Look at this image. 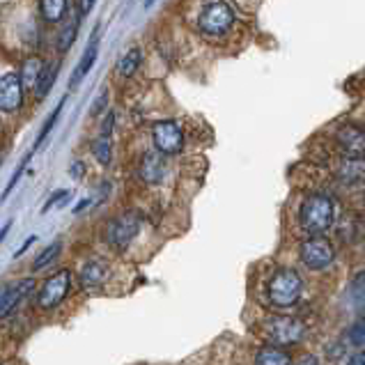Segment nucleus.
<instances>
[{
  "instance_id": "nucleus-1",
  "label": "nucleus",
  "mask_w": 365,
  "mask_h": 365,
  "mask_svg": "<svg viewBox=\"0 0 365 365\" xmlns=\"http://www.w3.org/2000/svg\"><path fill=\"white\" fill-rule=\"evenodd\" d=\"M335 221V203L326 193H310L299 207V223L310 237L324 234Z\"/></svg>"
},
{
  "instance_id": "nucleus-2",
  "label": "nucleus",
  "mask_w": 365,
  "mask_h": 365,
  "mask_svg": "<svg viewBox=\"0 0 365 365\" xmlns=\"http://www.w3.org/2000/svg\"><path fill=\"white\" fill-rule=\"evenodd\" d=\"M301 289H304V282L294 269H280L269 280V299L278 308L294 306L301 297Z\"/></svg>"
},
{
  "instance_id": "nucleus-3",
  "label": "nucleus",
  "mask_w": 365,
  "mask_h": 365,
  "mask_svg": "<svg viewBox=\"0 0 365 365\" xmlns=\"http://www.w3.org/2000/svg\"><path fill=\"white\" fill-rule=\"evenodd\" d=\"M262 331L267 335V340H271L276 347H289L297 345L306 333V326L301 324V319L297 317H285V315H276L269 317L267 322L262 324Z\"/></svg>"
},
{
  "instance_id": "nucleus-4",
  "label": "nucleus",
  "mask_w": 365,
  "mask_h": 365,
  "mask_svg": "<svg viewBox=\"0 0 365 365\" xmlns=\"http://www.w3.org/2000/svg\"><path fill=\"white\" fill-rule=\"evenodd\" d=\"M237 12L227 0H214L200 14V30L205 35H223L234 25Z\"/></svg>"
},
{
  "instance_id": "nucleus-5",
  "label": "nucleus",
  "mask_w": 365,
  "mask_h": 365,
  "mask_svg": "<svg viewBox=\"0 0 365 365\" xmlns=\"http://www.w3.org/2000/svg\"><path fill=\"white\" fill-rule=\"evenodd\" d=\"M140 230V216L136 212H122L106 225V241L111 249L124 251Z\"/></svg>"
},
{
  "instance_id": "nucleus-6",
  "label": "nucleus",
  "mask_w": 365,
  "mask_h": 365,
  "mask_svg": "<svg viewBox=\"0 0 365 365\" xmlns=\"http://www.w3.org/2000/svg\"><path fill=\"white\" fill-rule=\"evenodd\" d=\"M299 258L310 271H322V269L331 267V264H333L335 251H333V244L319 234V237H310V239H306L304 244H301Z\"/></svg>"
},
{
  "instance_id": "nucleus-7",
  "label": "nucleus",
  "mask_w": 365,
  "mask_h": 365,
  "mask_svg": "<svg viewBox=\"0 0 365 365\" xmlns=\"http://www.w3.org/2000/svg\"><path fill=\"white\" fill-rule=\"evenodd\" d=\"M152 140L154 148L163 157H175L184 150V133L175 120H161L152 126Z\"/></svg>"
},
{
  "instance_id": "nucleus-8",
  "label": "nucleus",
  "mask_w": 365,
  "mask_h": 365,
  "mask_svg": "<svg viewBox=\"0 0 365 365\" xmlns=\"http://www.w3.org/2000/svg\"><path fill=\"white\" fill-rule=\"evenodd\" d=\"M71 285V273L67 269L58 271L56 276H51L44 287L40 289V297H37V304L42 310H51V308H58L62 301H65L67 292Z\"/></svg>"
},
{
  "instance_id": "nucleus-9",
  "label": "nucleus",
  "mask_w": 365,
  "mask_h": 365,
  "mask_svg": "<svg viewBox=\"0 0 365 365\" xmlns=\"http://www.w3.org/2000/svg\"><path fill=\"white\" fill-rule=\"evenodd\" d=\"M335 143L347 159H363L365 133L359 124H345L335 131Z\"/></svg>"
},
{
  "instance_id": "nucleus-10",
  "label": "nucleus",
  "mask_w": 365,
  "mask_h": 365,
  "mask_svg": "<svg viewBox=\"0 0 365 365\" xmlns=\"http://www.w3.org/2000/svg\"><path fill=\"white\" fill-rule=\"evenodd\" d=\"M23 104V85L16 71H10L0 78V111L14 113L19 111Z\"/></svg>"
},
{
  "instance_id": "nucleus-11",
  "label": "nucleus",
  "mask_w": 365,
  "mask_h": 365,
  "mask_svg": "<svg viewBox=\"0 0 365 365\" xmlns=\"http://www.w3.org/2000/svg\"><path fill=\"white\" fill-rule=\"evenodd\" d=\"M166 159H163V154L159 152H145L140 161H138V175L145 184H161L163 179H166Z\"/></svg>"
},
{
  "instance_id": "nucleus-12",
  "label": "nucleus",
  "mask_w": 365,
  "mask_h": 365,
  "mask_svg": "<svg viewBox=\"0 0 365 365\" xmlns=\"http://www.w3.org/2000/svg\"><path fill=\"white\" fill-rule=\"evenodd\" d=\"M32 287H35L32 278H23L19 282H14V285H3V289H0V317L10 315L16 308V304H19L25 294H30Z\"/></svg>"
},
{
  "instance_id": "nucleus-13",
  "label": "nucleus",
  "mask_w": 365,
  "mask_h": 365,
  "mask_svg": "<svg viewBox=\"0 0 365 365\" xmlns=\"http://www.w3.org/2000/svg\"><path fill=\"white\" fill-rule=\"evenodd\" d=\"M106 278H108V267L102 260H90L83 264V269H80V285H83L85 289L102 287Z\"/></svg>"
},
{
  "instance_id": "nucleus-14",
  "label": "nucleus",
  "mask_w": 365,
  "mask_h": 365,
  "mask_svg": "<svg viewBox=\"0 0 365 365\" xmlns=\"http://www.w3.org/2000/svg\"><path fill=\"white\" fill-rule=\"evenodd\" d=\"M97 56H99V37L95 35L92 40H90V44H88V49H85V53H83V58H80V62L76 65V71L74 74H71V80H69V85L71 88H76L80 80H83L88 74H90V69L95 67V62H97Z\"/></svg>"
},
{
  "instance_id": "nucleus-15",
  "label": "nucleus",
  "mask_w": 365,
  "mask_h": 365,
  "mask_svg": "<svg viewBox=\"0 0 365 365\" xmlns=\"http://www.w3.org/2000/svg\"><path fill=\"white\" fill-rule=\"evenodd\" d=\"M58 71H60V65L56 60H49V62H44L42 69H40V76L37 80H35V97L37 99H44L47 97L51 90H53V83H56V76H58Z\"/></svg>"
},
{
  "instance_id": "nucleus-16",
  "label": "nucleus",
  "mask_w": 365,
  "mask_h": 365,
  "mask_svg": "<svg viewBox=\"0 0 365 365\" xmlns=\"http://www.w3.org/2000/svg\"><path fill=\"white\" fill-rule=\"evenodd\" d=\"M69 0H42L40 3V14L47 23H58L65 19Z\"/></svg>"
},
{
  "instance_id": "nucleus-17",
  "label": "nucleus",
  "mask_w": 365,
  "mask_h": 365,
  "mask_svg": "<svg viewBox=\"0 0 365 365\" xmlns=\"http://www.w3.org/2000/svg\"><path fill=\"white\" fill-rule=\"evenodd\" d=\"M255 365H292V359L285 349L271 345V347H264V349L258 352V356H255Z\"/></svg>"
},
{
  "instance_id": "nucleus-18",
  "label": "nucleus",
  "mask_w": 365,
  "mask_h": 365,
  "mask_svg": "<svg viewBox=\"0 0 365 365\" xmlns=\"http://www.w3.org/2000/svg\"><path fill=\"white\" fill-rule=\"evenodd\" d=\"M143 62V53L140 49H129L124 53V56L120 58V62H117V74H120L122 78H131L136 71H138Z\"/></svg>"
},
{
  "instance_id": "nucleus-19",
  "label": "nucleus",
  "mask_w": 365,
  "mask_h": 365,
  "mask_svg": "<svg viewBox=\"0 0 365 365\" xmlns=\"http://www.w3.org/2000/svg\"><path fill=\"white\" fill-rule=\"evenodd\" d=\"M42 65H44V60H42V58H37V56H32V58H28V60L23 62L21 74H19L23 90L35 85V80H37V76H40V69H42Z\"/></svg>"
},
{
  "instance_id": "nucleus-20",
  "label": "nucleus",
  "mask_w": 365,
  "mask_h": 365,
  "mask_svg": "<svg viewBox=\"0 0 365 365\" xmlns=\"http://www.w3.org/2000/svg\"><path fill=\"white\" fill-rule=\"evenodd\" d=\"M95 159L102 163V166H108L113 157V143H111V133H99V138L92 145Z\"/></svg>"
},
{
  "instance_id": "nucleus-21",
  "label": "nucleus",
  "mask_w": 365,
  "mask_h": 365,
  "mask_svg": "<svg viewBox=\"0 0 365 365\" xmlns=\"http://www.w3.org/2000/svg\"><path fill=\"white\" fill-rule=\"evenodd\" d=\"M340 177L349 181V184H359V181H363V159H347Z\"/></svg>"
},
{
  "instance_id": "nucleus-22",
  "label": "nucleus",
  "mask_w": 365,
  "mask_h": 365,
  "mask_svg": "<svg viewBox=\"0 0 365 365\" xmlns=\"http://www.w3.org/2000/svg\"><path fill=\"white\" fill-rule=\"evenodd\" d=\"M60 241H53V244H49L47 249H44L42 253H40V258L32 262V269L35 271H40V269H44V267H49V264L58 258V253H60Z\"/></svg>"
},
{
  "instance_id": "nucleus-23",
  "label": "nucleus",
  "mask_w": 365,
  "mask_h": 365,
  "mask_svg": "<svg viewBox=\"0 0 365 365\" xmlns=\"http://www.w3.org/2000/svg\"><path fill=\"white\" fill-rule=\"evenodd\" d=\"M76 35H78V21L76 19H71L65 28L60 30V37H58V47L60 51H67L71 44L76 42Z\"/></svg>"
},
{
  "instance_id": "nucleus-24",
  "label": "nucleus",
  "mask_w": 365,
  "mask_h": 365,
  "mask_svg": "<svg viewBox=\"0 0 365 365\" xmlns=\"http://www.w3.org/2000/svg\"><path fill=\"white\" fill-rule=\"evenodd\" d=\"M62 108H65V99H62V102L58 104V108L56 111H53L49 117H47V122H44V126H42V131H40V136H37V148L44 143V138H47V136L51 133V129H53V124L58 122V117H60V113H62Z\"/></svg>"
},
{
  "instance_id": "nucleus-25",
  "label": "nucleus",
  "mask_w": 365,
  "mask_h": 365,
  "mask_svg": "<svg viewBox=\"0 0 365 365\" xmlns=\"http://www.w3.org/2000/svg\"><path fill=\"white\" fill-rule=\"evenodd\" d=\"M349 340H352V345L354 347H363V342H365V324H363V319H359V322H356L352 328H349Z\"/></svg>"
},
{
  "instance_id": "nucleus-26",
  "label": "nucleus",
  "mask_w": 365,
  "mask_h": 365,
  "mask_svg": "<svg viewBox=\"0 0 365 365\" xmlns=\"http://www.w3.org/2000/svg\"><path fill=\"white\" fill-rule=\"evenodd\" d=\"M67 198H69V191H58V193H53V198L49 200L47 205H44V212H49V209H51L53 205H62Z\"/></svg>"
},
{
  "instance_id": "nucleus-27",
  "label": "nucleus",
  "mask_w": 365,
  "mask_h": 365,
  "mask_svg": "<svg viewBox=\"0 0 365 365\" xmlns=\"http://www.w3.org/2000/svg\"><path fill=\"white\" fill-rule=\"evenodd\" d=\"M354 292H356V299H359V304L363 301V273H359L354 280Z\"/></svg>"
},
{
  "instance_id": "nucleus-28",
  "label": "nucleus",
  "mask_w": 365,
  "mask_h": 365,
  "mask_svg": "<svg viewBox=\"0 0 365 365\" xmlns=\"http://www.w3.org/2000/svg\"><path fill=\"white\" fill-rule=\"evenodd\" d=\"M106 99H108V95L106 92H102V97L97 99V106H92V115H99L106 108Z\"/></svg>"
},
{
  "instance_id": "nucleus-29",
  "label": "nucleus",
  "mask_w": 365,
  "mask_h": 365,
  "mask_svg": "<svg viewBox=\"0 0 365 365\" xmlns=\"http://www.w3.org/2000/svg\"><path fill=\"white\" fill-rule=\"evenodd\" d=\"M69 172H71V177H74V179H78L80 175H83V163H80V161H74V163H71Z\"/></svg>"
},
{
  "instance_id": "nucleus-30",
  "label": "nucleus",
  "mask_w": 365,
  "mask_h": 365,
  "mask_svg": "<svg viewBox=\"0 0 365 365\" xmlns=\"http://www.w3.org/2000/svg\"><path fill=\"white\" fill-rule=\"evenodd\" d=\"M347 365H365V354H363V352L354 354L352 359H349V363H347Z\"/></svg>"
},
{
  "instance_id": "nucleus-31",
  "label": "nucleus",
  "mask_w": 365,
  "mask_h": 365,
  "mask_svg": "<svg viewBox=\"0 0 365 365\" xmlns=\"http://www.w3.org/2000/svg\"><path fill=\"white\" fill-rule=\"evenodd\" d=\"M297 365H317V359H315V356H304V359H301Z\"/></svg>"
},
{
  "instance_id": "nucleus-32",
  "label": "nucleus",
  "mask_w": 365,
  "mask_h": 365,
  "mask_svg": "<svg viewBox=\"0 0 365 365\" xmlns=\"http://www.w3.org/2000/svg\"><path fill=\"white\" fill-rule=\"evenodd\" d=\"M95 3H97V0H83V14H88V12H92V7H95Z\"/></svg>"
},
{
  "instance_id": "nucleus-33",
  "label": "nucleus",
  "mask_w": 365,
  "mask_h": 365,
  "mask_svg": "<svg viewBox=\"0 0 365 365\" xmlns=\"http://www.w3.org/2000/svg\"><path fill=\"white\" fill-rule=\"evenodd\" d=\"M10 227H12V223H5V227H3V230H0V241L5 239V234H7V230H10Z\"/></svg>"
},
{
  "instance_id": "nucleus-34",
  "label": "nucleus",
  "mask_w": 365,
  "mask_h": 365,
  "mask_svg": "<svg viewBox=\"0 0 365 365\" xmlns=\"http://www.w3.org/2000/svg\"><path fill=\"white\" fill-rule=\"evenodd\" d=\"M154 3H157V0H145V7H148V10H150V7H152Z\"/></svg>"
}]
</instances>
